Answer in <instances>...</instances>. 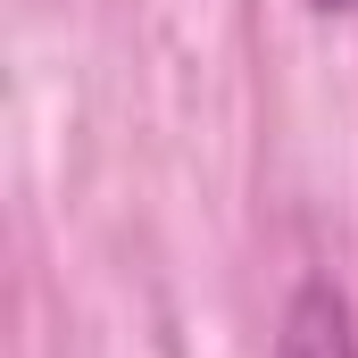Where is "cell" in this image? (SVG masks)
Wrapping results in <instances>:
<instances>
[{
	"label": "cell",
	"instance_id": "obj_1",
	"mask_svg": "<svg viewBox=\"0 0 358 358\" xmlns=\"http://www.w3.org/2000/svg\"><path fill=\"white\" fill-rule=\"evenodd\" d=\"M275 358H358V325H350V300L317 275L283 300V325H275Z\"/></svg>",
	"mask_w": 358,
	"mask_h": 358
},
{
	"label": "cell",
	"instance_id": "obj_2",
	"mask_svg": "<svg viewBox=\"0 0 358 358\" xmlns=\"http://www.w3.org/2000/svg\"><path fill=\"white\" fill-rule=\"evenodd\" d=\"M317 8H358V0H317Z\"/></svg>",
	"mask_w": 358,
	"mask_h": 358
}]
</instances>
